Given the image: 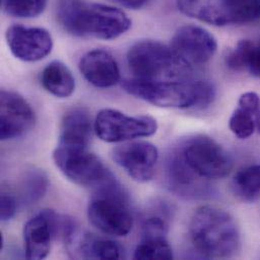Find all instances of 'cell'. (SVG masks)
Segmentation results:
<instances>
[{
    "mask_svg": "<svg viewBox=\"0 0 260 260\" xmlns=\"http://www.w3.org/2000/svg\"><path fill=\"white\" fill-rule=\"evenodd\" d=\"M57 17L70 35L111 41L130 29L132 21L121 9L86 0H59Z\"/></svg>",
    "mask_w": 260,
    "mask_h": 260,
    "instance_id": "obj_1",
    "label": "cell"
},
{
    "mask_svg": "<svg viewBox=\"0 0 260 260\" xmlns=\"http://www.w3.org/2000/svg\"><path fill=\"white\" fill-rule=\"evenodd\" d=\"M122 87L131 95L160 108L205 109L215 100L214 85L203 79L146 80L126 79Z\"/></svg>",
    "mask_w": 260,
    "mask_h": 260,
    "instance_id": "obj_2",
    "label": "cell"
},
{
    "mask_svg": "<svg viewBox=\"0 0 260 260\" xmlns=\"http://www.w3.org/2000/svg\"><path fill=\"white\" fill-rule=\"evenodd\" d=\"M189 236L196 250L207 258H230L240 248V233L233 217L226 211L203 206L192 214Z\"/></svg>",
    "mask_w": 260,
    "mask_h": 260,
    "instance_id": "obj_3",
    "label": "cell"
},
{
    "mask_svg": "<svg viewBox=\"0 0 260 260\" xmlns=\"http://www.w3.org/2000/svg\"><path fill=\"white\" fill-rule=\"evenodd\" d=\"M87 216L89 222L106 235L122 237L130 233L134 218L127 193L116 177L94 189Z\"/></svg>",
    "mask_w": 260,
    "mask_h": 260,
    "instance_id": "obj_4",
    "label": "cell"
},
{
    "mask_svg": "<svg viewBox=\"0 0 260 260\" xmlns=\"http://www.w3.org/2000/svg\"><path fill=\"white\" fill-rule=\"evenodd\" d=\"M127 63L135 78L146 80L176 77L187 66L176 57L170 46L151 40L135 43L128 51Z\"/></svg>",
    "mask_w": 260,
    "mask_h": 260,
    "instance_id": "obj_5",
    "label": "cell"
},
{
    "mask_svg": "<svg viewBox=\"0 0 260 260\" xmlns=\"http://www.w3.org/2000/svg\"><path fill=\"white\" fill-rule=\"evenodd\" d=\"M185 15L217 26L241 24L260 18V0H176Z\"/></svg>",
    "mask_w": 260,
    "mask_h": 260,
    "instance_id": "obj_6",
    "label": "cell"
},
{
    "mask_svg": "<svg viewBox=\"0 0 260 260\" xmlns=\"http://www.w3.org/2000/svg\"><path fill=\"white\" fill-rule=\"evenodd\" d=\"M53 159L60 171L72 182L83 187L98 188L115 178L103 161L88 147L58 145Z\"/></svg>",
    "mask_w": 260,
    "mask_h": 260,
    "instance_id": "obj_7",
    "label": "cell"
},
{
    "mask_svg": "<svg viewBox=\"0 0 260 260\" xmlns=\"http://www.w3.org/2000/svg\"><path fill=\"white\" fill-rule=\"evenodd\" d=\"M178 150L188 166L205 179L223 178L233 168L229 152L211 137L194 136L186 140Z\"/></svg>",
    "mask_w": 260,
    "mask_h": 260,
    "instance_id": "obj_8",
    "label": "cell"
},
{
    "mask_svg": "<svg viewBox=\"0 0 260 260\" xmlns=\"http://www.w3.org/2000/svg\"><path fill=\"white\" fill-rule=\"evenodd\" d=\"M158 130L157 121L150 116H127L113 110H102L94 121L98 137L108 143H121L150 137Z\"/></svg>",
    "mask_w": 260,
    "mask_h": 260,
    "instance_id": "obj_9",
    "label": "cell"
},
{
    "mask_svg": "<svg viewBox=\"0 0 260 260\" xmlns=\"http://www.w3.org/2000/svg\"><path fill=\"white\" fill-rule=\"evenodd\" d=\"M170 48L185 65H200L210 61L217 52L216 38L198 25H183L172 37Z\"/></svg>",
    "mask_w": 260,
    "mask_h": 260,
    "instance_id": "obj_10",
    "label": "cell"
},
{
    "mask_svg": "<svg viewBox=\"0 0 260 260\" xmlns=\"http://www.w3.org/2000/svg\"><path fill=\"white\" fill-rule=\"evenodd\" d=\"M112 156L135 181L147 182L154 176L159 153L150 142L134 141L116 147Z\"/></svg>",
    "mask_w": 260,
    "mask_h": 260,
    "instance_id": "obj_11",
    "label": "cell"
},
{
    "mask_svg": "<svg viewBox=\"0 0 260 260\" xmlns=\"http://www.w3.org/2000/svg\"><path fill=\"white\" fill-rule=\"evenodd\" d=\"M5 39L13 56L24 62L45 59L54 46L52 35L43 27L13 24L7 28Z\"/></svg>",
    "mask_w": 260,
    "mask_h": 260,
    "instance_id": "obj_12",
    "label": "cell"
},
{
    "mask_svg": "<svg viewBox=\"0 0 260 260\" xmlns=\"http://www.w3.org/2000/svg\"><path fill=\"white\" fill-rule=\"evenodd\" d=\"M0 111V138L2 141L19 138L35 126L36 115L34 110L16 92L1 90Z\"/></svg>",
    "mask_w": 260,
    "mask_h": 260,
    "instance_id": "obj_13",
    "label": "cell"
},
{
    "mask_svg": "<svg viewBox=\"0 0 260 260\" xmlns=\"http://www.w3.org/2000/svg\"><path fill=\"white\" fill-rule=\"evenodd\" d=\"M59 226L60 218L50 210H45L28 220L23 228L25 257L35 260L46 258Z\"/></svg>",
    "mask_w": 260,
    "mask_h": 260,
    "instance_id": "obj_14",
    "label": "cell"
},
{
    "mask_svg": "<svg viewBox=\"0 0 260 260\" xmlns=\"http://www.w3.org/2000/svg\"><path fill=\"white\" fill-rule=\"evenodd\" d=\"M79 70L83 77L98 88L112 87L121 78L115 58L108 51L101 49L84 54L79 62Z\"/></svg>",
    "mask_w": 260,
    "mask_h": 260,
    "instance_id": "obj_15",
    "label": "cell"
},
{
    "mask_svg": "<svg viewBox=\"0 0 260 260\" xmlns=\"http://www.w3.org/2000/svg\"><path fill=\"white\" fill-rule=\"evenodd\" d=\"M205 179L197 174L176 149L166 163V180L172 191L183 197H201L206 192Z\"/></svg>",
    "mask_w": 260,
    "mask_h": 260,
    "instance_id": "obj_16",
    "label": "cell"
},
{
    "mask_svg": "<svg viewBox=\"0 0 260 260\" xmlns=\"http://www.w3.org/2000/svg\"><path fill=\"white\" fill-rule=\"evenodd\" d=\"M94 123L83 109H73L65 114L60 132L59 145L68 147H88Z\"/></svg>",
    "mask_w": 260,
    "mask_h": 260,
    "instance_id": "obj_17",
    "label": "cell"
},
{
    "mask_svg": "<svg viewBox=\"0 0 260 260\" xmlns=\"http://www.w3.org/2000/svg\"><path fill=\"white\" fill-rule=\"evenodd\" d=\"M41 82L49 93L59 99L71 96L76 86L71 70L63 62L57 60L52 61L44 68Z\"/></svg>",
    "mask_w": 260,
    "mask_h": 260,
    "instance_id": "obj_18",
    "label": "cell"
},
{
    "mask_svg": "<svg viewBox=\"0 0 260 260\" xmlns=\"http://www.w3.org/2000/svg\"><path fill=\"white\" fill-rule=\"evenodd\" d=\"M227 66L234 71H247L260 79V39L242 40L226 57Z\"/></svg>",
    "mask_w": 260,
    "mask_h": 260,
    "instance_id": "obj_19",
    "label": "cell"
},
{
    "mask_svg": "<svg viewBox=\"0 0 260 260\" xmlns=\"http://www.w3.org/2000/svg\"><path fill=\"white\" fill-rule=\"evenodd\" d=\"M234 194L245 203L260 200V165H251L239 170L233 180Z\"/></svg>",
    "mask_w": 260,
    "mask_h": 260,
    "instance_id": "obj_20",
    "label": "cell"
},
{
    "mask_svg": "<svg viewBox=\"0 0 260 260\" xmlns=\"http://www.w3.org/2000/svg\"><path fill=\"white\" fill-rule=\"evenodd\" d=\"M48 189V178L40 169L27 171L20 183V199L25 205L39 202Z\"/></svg>",
    "mask_w": 260,
    "mask_h": 260,
    "instance_id": "obj_21",
    "label": "cell"
},
{
    "mask_svg": "<svg viewBox=\"0 0 260 260\" xmlns=\"http://www.w3.org/2000/svg\"><path fill=\"white\" fill-rule=\"evenodd\" d=\"M135 259H165L173 258V252L166 237H142L135 249Z\"/></svg>",
    "mask_w": 260,
    "mask_h": 260,
    "instance_id": "obj_22",
    "label": "cell"
},
{
    "mask_svg": "<svg viewBox=\"0 0 260 260\" xmlns=\"http://www.w3.org/2000/svg\"><path fill=\"white\" fill-rule=\"evenodd\" d=\"M48 0H1L3 11L14 17L31 18L44 12Z\"/></svg>",
    "mask_w": 260,
    "mask_h": 260,
    "instance_id": "obj_23",
    "label": "cell"
},
{
    "mask_svg": "<svg viewBox=\"0 0 260 260\" xmlns=\"http://www.w3.org/2000/svg\"><path fill=\"white\" fill-rule=\"evenodd\" d=\"M254 115L255 114L238 107L232 114L229 121V126L232 133L239 139H248L251 137L256 131Z\"/></svg>",
    "mask_w": 260,
    "mask_h": 260,
    "instance_id": "obj_24",
    "label": "cell"
},
{
    "mask_svg": "<svg viewBox=\"0 0 260 260\" xmlns=\"http://www.w3.org/2000/svg\"><path fill=\"white\" fill-rule=\"evenodd\" d=\"M17 211L16 200L7 193L1 194L0 200V218L1 221L6 222L11 220Z\"/></svg>",
    "mask_w": 260,
    "mask_h": 260,
    "instance_id": "obj_25",
    "label": "cell"
},
{
    "mask_svg": "<svg viewBox=\"0 0 260 260\" xmlns=\"http://www.w3.org/2000/svg\"><path fill=\"white\" fill-rule=\"evenodd\" d=\"M238 107L252 114H256L260 110L259 95L252 91L243 93L239 99Z\"/></svg>",
    "mask_w": 260,
    "mask_h": 260,
    "instance_id": "obj_26",
    "label": "cell"
},
{
    "mask_svg": "<svg viewBox=\"0 0 260 260\" xmlns=\"http://www.w3.org/2000/svg\"><path fill=\"white\" fill-rule=\"evenodd\" d=\"M112 1L129 9H140L143 6H145L149 0H112Z\"/></svg>",
    "mask_w": 260,
    "mask_h": 260,
    "instance_id": "obj_27",
    "label": "cell"
},
{
    "mask_svg": "<svg viewBox=\"0 0 260 260\" xmlns=\"http://www.w3.org/2000/svg\"><path fill=\"white\" fill-rule=\"evenodd\" d=\"M254 121H255V129H256V132L260 134V110L254 115Z\"/></svg>",
    "mask_w": 260,
    "mask_h": 260,
    "instance_id": "obj_28",
    "label": "cell"
}]
</instances>
